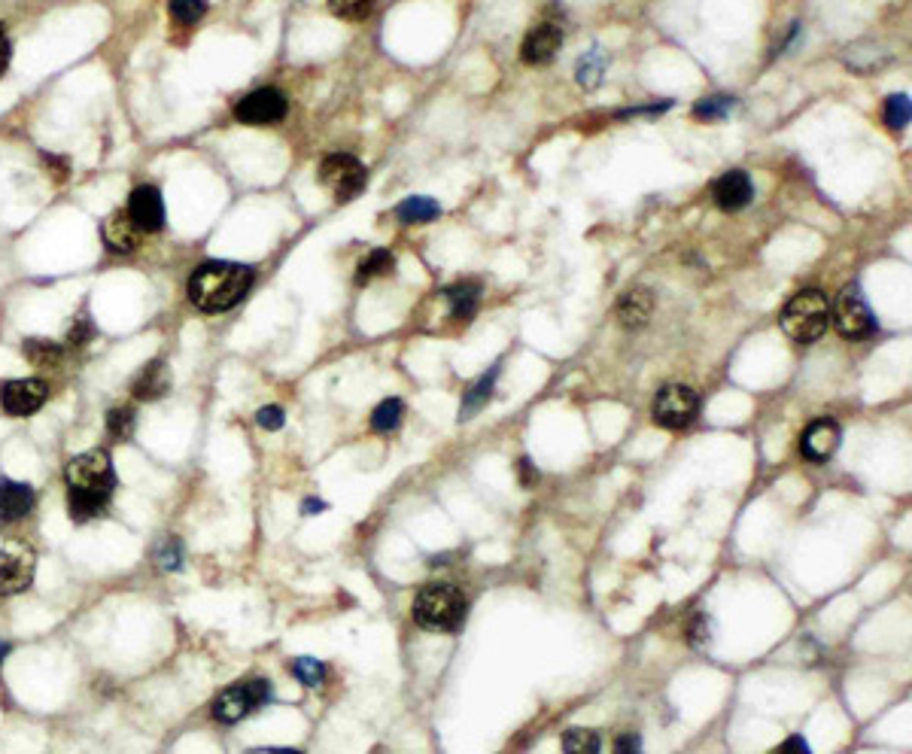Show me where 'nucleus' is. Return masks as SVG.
Segmentation results:
<instances>
[{
  "label": "nucleus",
  "instance_id": "1",
  "mask_svg": "<svg viewBox=\"0 0 912 754\" xmlns=\"http://www.w3.org/2000/svg\"><path fill=\"white\" fill-rule=\"evenodd\" d=\"M67 508L76 523L98 517L116 487L113 463L104 450H86L67 463Z\"/></svg>",
  "mask_w": 912,
  "mask_h": 754
},
{
  "label": "nucleus",
  "instance_id": "2",
  "mask_svg": "<svg viewBox=\"0 0 912 754\" xmlns=\"http://www.w3.org/2000/svg\"><path fill=\"white\" fill-rule=\"evenodd\" d=\"M253 286V268L238 262H204L189 277V301L204 314H219L244 301Z\"/></svg>",
  "mask_w": 912,
  "mask_h": 754
},
{
  "label": "nucleus",
  "instance_id": "3",
  "mask_svg": "<svg viewBox=\"0 0 912 754\" xmlns=\"http://www.w3.org/2000/svg\"><path fill=\"white\" fill-rule=\"evenodd\" d=\"M466 615V596L456 584H426L417 599H414V618L420 627L435 630V633H453L463 624Z\"/></svg>",
  "mask_w": 912,
  "mask_h": 754
},
{
  "label": "nucleus",
  "instance_id": "4",
  "mask_svg": "<svg viewBox=\"0 0 912 754\" xmlns=\"http://www.w3.org/2000/svg\"><path fill=\"white\" fill-rule=\"evenodd\" d=\"M827 323H830V305L821 289L797 292L782 311V332L797 344L818 341L827 332Z\"/></svg>",
  "mask_w": 912,
  "mask_h": 754
},
{
  "label": "nucleus",
  "instance_id": "5",
  "mask_svg": "<svg viewBox=\"0 0 912 754\" xmlns=\"http://www.w3.org/2000/svg\"><path fill=\"white\" fill-rule=\"evenodd\" d=\"M265 700H271V685L265 678H250V682L225 688L213 703V715L222 724H235V721L247 718L253 709H259Z\"/></svg>",
  "mask_w": 912,
  "mask_h": 754
},
{
  "label": "nucleus",
  "instance_id": "6",
  "mask_svg": "<svg viewBox=\"0 0 912 754\" xmlns=\"http://www.w3.org/2000/svg\"><path fill=\"white\" fill-rule=\"evenodd\" d=\"M320 183L338 198V201H353L365 183H368V171L359 159L347 156V153H335L326 156L320 165Z\"/></svg>",
  "mask_w": 912,
  "mask_h": 754
},
{
  "label": "nucleus",
  "instance_id": "7",
  "mask_svg": "<svg viewBox=\"0 0 912 754\" xmlns=\"http://www.w3.org/2000/svg\"><path fill=\"white\" fill-rule=\"evenodd\" d=\"M700 399L691 387L684 384H666L654 399V423L663 429H684L697 420Z\"/></svg>",
  "mask_w": 912,
  "mask_h": 754
},
{
  "label": "nucleus",
  "instance_id": "8",
  "mask_svg": "<svg viewBox=\"0 0 912 754\" xmlns=\"http://www.w3.org/2000/svg\"><path fill=\"white\" fill-rule=\"evenodd\" d=\"M833 323H836V329H840L843 338H852V341H861V338L876 332V320H873L858 286H846L840 292L836 308H833Z\"/></svg>",
  "mask_w": 912,
  "mask_h": 754
},
{
  "label": "nucleus",
  "instance_id": "9",
  "mask_svg": "<svg viewBox=\"0 0 912 754\" xmlns=\"http://www.w3.org/2000/svg\"><path fill=\"white\" fill-rule=\"evenodd\" d=\"M289 113V101L280 89H259L238 101L235 116L244 125H274Z\"/></svg>",
  "mask_w": 912,
  "mask_h": 754
},
{
  "label": "nucleus",
  "instance_id": "10",
  "mask_svg": "<svg viewBox=\"0 0 912 754\" xmlns=\"http://www.w3.org/2000/svg\"><path fill=\"white\" fill-rule=\"evenodd\" d=\"M46 396H49V390H46L43 381H37V377L7 381L4 387H0V405H4V411L10 417H28L34 411H40Z\"/></svg>",
  "mask_w": 912,
  "mask_h": 754
},
{
  "label": "nucleus",
  "instance_id": "11",
  "mask_svg": "<svg viewBox=\"0 0 912 754\" xmlns=\"http://www.w3.org/2000/svg\"><path fill=\"white\" fill-rule=\"evenodd\" d=\"M34 581V554L31 551H4L0 554V596L25 593Z\"/></svg>",
  "mask_w": 912,
  "mask_h": 754
},
{
  "label": "nucleus",
  "instance_id": "12",
  "mask_svg": "<svg viewBox=\"0 0 912 754\" xmlns=\"http://www.w3.org/2000/svg\"><path fill=\"white\" fill-rule=\"evenodd\" d=\"M560 46H563V28L557 22H542L526 34L520 46V58L526 64H548L554 61Z\"/></svg>",
  "mask_w": 912,
  "mask_h": 754
},
{
  "label": "nucleus",
  "instance_id": "13",
  "mask_svg": "<svg viewBox=\"0 0 912 754\" xmlns=\"http://www.w3.org/2000/svg\"><path fill=\"white\" fill-rule=\"evenodd\" d=\"M131 219L137 222L140 232H159L165 225V204L156 186H140L131 192V201L125 207Z\"/></svg>",
  "mask_w": 912,
  "mask_h": 754
},
{
  "label": "nucleus",
  "instance_id": "14",
  "mask_svg": "<svg viewBox=\"0 0 912 754\" xmlns=\"http://www.w3.org/2000/svg\"><path fill=\"white\" fill-rule=\"evenodd\" d=\"M840 438H843V432H840V426H836V420L824 417V420L809 423V429L800 438V450H803L806 460L821 463L833 454L836 447H840Z\"/></svg>",
  "mask_w": 912,
  "mask_h": 754
},
{
  "label": "nucleus",
  "instance_id": "15",
  "mask_svg": "<svg viewBox=\"0 0 912 754\" xmlns=\"http://www.w3.org/2000/svg\"><path fill=\"white\" fill-rule=\"evenodd\" d=\"M712 195H715V204H718L721 210L736 213V210H742V207L751 204L754 186H751V177H748L745 171H730V174H724V177L715 183Z\"/></svg>",
  "mask_w": 912,
  "mask_h": 754
},
{
  "label": "nucleus",
  "instance_id": "16",
  "mask_svg": "<svg viewBox=\"0 0 912 754\" xmlns=\"http://www.w3.org/2000/svg\"><path fill=\"white\" fill-rule=\"evenodd\" d=\"M101 232H104V241H107V247L113 253H131V250H137L140 235H143L128 210H113L104 219V229Z\"/></svg>",
  "mask_w": 912,
  "mask_h": 754
},
{
  "label": "nucleus",
  "instance_id": "17",
  "mask_svg": "<svg viewBox=\"0 0 912 754\" xmlns=\"http://www.w3.org/2000/svg\"><path fill=\"white\" fill-rule=\"evenodd\" d=\"M37 496H34V487L22 484V481H0V520H22L31 514Z\"/></svg>",
  "mask_w": 912,
  "mask_h": 754
},
{
  "label": "nucleus",
  "instance_id": "18",
  "mask_svg": "<svg viewBox=\"0 0 912 754\" xmlns=\"http://www.w3.org/2000/svg\"><path fill=\"white\" fill-rule=\"evenodd\" d=\"M651 314H654V295H651V289L639 286V289H630V292L621 295V301H618V320H621V326L642 329L651 320Z\"/></svg>",
  "mask_w": 912,
  "mask_h": 754
},
{
  "label": "nucleus",
  "instance_id": "19",
  "mask_svg": "<svg viewBox=\"0 0 912 754\" xmlns=\"http://www.w3.org/2000/svg\"><path fill=\"white\" fill-rule=\"evenodd\" d=\"M171 390V377H168V368L162 362H149L140 377L134 381V396L143 399V402H156L162 399L165 393Z\"/></svg>",
  "mask_w": 912,
  "mask_h": 754
},
{
  "label": "nucleus",
  "instance_id": "20",
  "mask_svg": "<svg viewBox=\"0 0 912 754\" xmlns=\"http://www.w3.org/2000/svg\"><path fill=\"white\" fill-rule=\"evenodd\" d=\"M478 301H481V286L478 283H456L447 289V305H450V314L456 320H472L475 311H478Z\"/></svg>",
  "mask_w": 912,
  "mask_h": 754
},
{
  "label": "nucleus",
  "instance_id": "21",
  "mask_svg": "<svg viewBox=\"0 0 912 754\" xmlns=\"http://www.w3.org/2000/svg\"><path fill=\"white\" fill-rule=\"evenodd\" d=\"M496 374H499V368H493L490 374H484L481 381L466 393V399H463V405H460V420H469V417H475V411H481L487 402H490V396H493V384H496Z\"/></svg>",
  "mask_w": 912,
  "mask_h": 754
},
{
  "label": "nucleus",
  "instance_id": "22",
  "mask_svg": "<svg viewBox=\"0 0 912 754\" xmlns=\"http://www.w3.org/2000/svg\"><path fill=\"white\" fill-rule=\"evenodd\" d=\"M438 213H441L438 201L423 198V195H414V198H408V201H402V204L396 207V216H399L402 222H432Z\"/></svg>",
  "mask_w": 912,
  "mask_h": 754
},
{
  "label": "nucleus",
  "instance_id": "23",
  "mask_svg": "<svg viewBox=\"0 0 912 754\" xmlns=\"http://www.w3.org/2000/svg\"><path fill=\"white\" fill-rule=\"evenodd\" d=\"M396 271V256L390 250H371L362 265H359V283L365 280H374V277H384V274H393Z\"/></svg>",
  "mask_w": 912,
  "mask_h": 754
},
{
  "label": "nucleus",
  "instance_id": "24",
  "mask_svg": "<svg viewBox=\"0 0 912 754\" xmlns=\"http://www.w3.org/2000/svg\"><path fill=\"white\" fill-rule=\"evenodd\" d=\"M402 414H405V405L399 399H387L380 402L371 414V429L374 432H393L399 423H402Z\"/></svg>",
  "mask_w": 912,
  "mask_h": 754
},
{
  "label": "nucleus",
  "instance_id": "25",
  "mask_svg": "<svg viewBox=\"0 0 912 754\" xmlns=\"http://www.w3.org/2000/svg\"><path fill=\"white\" fill-rule=\"evenodd\" d=\"M22 350H25V356H28L34 365H55V362L64 356L61 344L46 341V338H28V341L22 344Z\"/></svg>",
  "mask_w": 912,
  "mask_h": 754
},
{
  "label": "nucleus",
  "instance_id": "26",
  "mask_svg": "<svg viewBox=\"0 0 912 754\" xmlns=\"http://www.w3.org/2000/svg\"><path fill=\"white\" fill-rule=\"evenodd\" d=\"M377 0H329V10L338 16V19H347V22H362L374 13Z\"/></svg>",
  "mask_w": 912,
  "mask_h": 754
},
{
  "label": "nucleus",
  "instance_id": "27",
  "mask_svg": "<svg viewBox=\"0 0 912 754\" xmlns=\"http://www.w3.org/2000/svg\"><path fill=\"white\" fill-rule=\"evenodd\" d=\"M602 70H605V55H602L599 49H590V52L578 61V83H581L584 89L599 86Z\"/></svg>",
  "mask_w": 912,
  "mask_h": 754
},
{
  "label": "nucleus",
  "instance_id": "28",
  "mask_svg": "<svg viewBox=\"0 0 912 754\" xmlns=\"http://www.w3.org/2000/svg\"><path fill=\"white\" fill-rule=\"evenodd\" d=\"M292 672H295L298 682H301V685H308V688L323 685V678H326V666H323L317 657H298V660L292 663Z\"/></svg>",
  "mask_w": 912,
  "mask_h": 754
},
{
  "label": "nucleus",
  "instance_id": "29",
  "mask_svg": "<svg viewBox=\"0 0 912 754\" xmlns=\"http://www.w3.org/2000/svg\"><path fill=\"white\" fill-rule=\"evenodd\" d=\"M733 107H736V101H733V98H727V95H715V98L700 101V104L694 107V116H697V119H706V122H715V119H724V116H727Z\"/></svg>",
  "mask_w": 912,
  "mask_h": 754
},
{
  "label": "nucleus",
  "instance_id": "30",
  "mask_svg": "<svg viewBox=\"0 0 912 754\" xmlns=\"http://www.w3.org/2000/svg\"><path fill=\"white\" fill-rule=\"evenodd\" d=\"M563 748L572 751V754H593L599 751V736L593 730H581V727H572L566 736H563Z\"/></svg>",
  "mask_w": 912,
  "mask_h": 754
},
{
  "label": "nucleus",
  "instance_id": "31",
  "mask_svg": "<svg viewBox=\"0 0 912 754\" xmlns=\"http://www.w3.org/2000/svg\"><path fill=\"white\" fill-rule=\"evenodd\" d=\"M207 13V0H171V16L180 25H195Z\"/></svg>",
  "mask_w": 912,
  "mask_h": 754
},
{
  "label": "nucleus",
  "instance_id": "32",
  "mask_svg": "<svg viewBox=\"0 0 912 754\" xmlns=\"http://www.w3.org/2000/svg\"><path fill=\"white\" fill-rule=\"evenodd\" d=\"M909 116H912V104H909V95H891L885 101V122L891 128H906L909 125Z\"/></svg>",
  "mask_w": 912,
  "mask_h": 754
},
{
  "label": "nucleus",
  "instance_id": "33",
  "mask_svg": "<svg viewBox=\"0 0 912 754\" xmlns=\"http://www.w3.org/2000/svg\"><path fill=\"white\" fill-rule=\"evenodd\" d=\"M107 432L119 441H128L134 435V411L131 408H113L107 414Z\"/></svg>",
  "mask_w": 912,
  "mask_h": 754
},
{
  "label": "nucleus",
  "instance_id": "34",
  "mask_svg": "<svg viewBox=\"0 0 912 754\" xmlns=\"http://www.w3.org/2000/svg\"><path fill=\"white\" fill-rule=\"evenodd\" d=\"M156 560L162 569H180L183 566V545L177 539H165L162 548L156 551Z\"/></svg>",
  "mask_w": 912,
  "mask_h": 754
},
{
  "label": "nucleus",
  "instance_id": "35",
  "mask_svg": "<svg viewBox=\"0 0 912 754\" xmlns=\"http://www.w3.org/2000/svg\"><path fill=\"white\" fill-rule=\"evenodd\" d=\"M256 420H259V426H262V429H280L286 417H283V408L268 405V408H262V411L256 414Z\"/></svg>",
  "mask_w": 912,
  "mask_h": 754
},
{
  "label": "nucleus",
  "instance_id": "36",
  "mask_svg": "<svg viewBox=\"0 0 912 754\" xmlns=\"http://www.w3.org/2000/svg\"><path fill=\"white\" fill-rule=\"evenodd\" d=\"M709 630H712V621L706 618V615H697L694 618V624H691V642L694 645H703V642H709Z\"/></svg>",
  "mask_w": 912,
  "mask_h": 754
},
{
  "label": "nucleus",
  "instance_id": "37",
  "mask_svg": "<svg viewBox=\"0 0 912 754\" xmlns=\"http://www.w3.org/2000/svg\"><path fill=\"white\" fill-rule=\"evenodd\" d=\"M67 338H70V344H76V347L86 344V341L92 338V323H89V320H80V326H73Z\"/></svg>",
  "mask_w": 912,
  "mask_h": 754
},
{
  "label": "nucleus",
  "instance_id": "38",
  "mask_svg": "<svg viewBox=\"0 0 912 754\" xmlns=\"http://www.w3.org/2000/svg\"><path fill=\"white\" fill-rule=\"evenodd\" d=\"M10 55H13V43H10V37H7V31L0 28V73L7 70V64H10Z\"/></svg>",
  "mask_w": 912,
  "mask_h": 754
},
{
  "label": "nucleus",
  "instance_id": "39",
  "mask_svg": "<svg viewBox=\"0 0 912 754\" xmlns=\"http://www.w3.org/2000/svg\"><path fill=\"white\" fill-rule=\"evenodd\" d=\"M520 481H523V487H532V484L539 481V472H532L529 460H520Z\"/></svg>",
  "mask_w": 912,
  "mask_h": 754
},
{
  "label": "nucleus",
  "instance_id": "40",
  "mask_svg": "<svg viewBox=\"0 0 912 754\" xmlns=\"http://www.w3.org/2000/svg\"><path fill=\"white\" fill-rule=\"evenodd\" d=\"M615 748H618V751H639L642 742H639V736H621V739L615 742Z\"/></svg>",
  "mask_w": 912,
  "mask_h": 754
},
{
  "label": "nucleus",
  "instance_id": "41",
  "mask_svg": "<svg viewBox=\"0 0 912 754\" xmlns=\"http://www.w3.org/2000/svg\"><path fill=\"white\" fill-rule=\"evenodd\" d=\"M301 511H304V514H323V511H326V502H320V499H308V502L301 505Z\"/></svg>",
  "mask_w": 912,
  "mask_h": 754
},
{
  "label": "nucleus",
  "instance_id": "42",
  "mask_svg": "<svg viewBox=\"0 0 912 754\" xmlns=\"http://www.w3.org/2000/svg\"><path fill=\"white\" fill-rule=\"evenodd\" d=\"M785 748H797V751H809V745H806V739H800V736H791L788 742H785Z\"/></svg>",
  "mask_w": 912,
  "mask_h": 754
},
{
  "label": "nucleus",
  "instance_id": "43",
  "mask_svg": "<svg viewBox=\"0 0 912 754\" xmlns=\"http://www.w3.org/2000/svg\"><path fill=\"white\" fill-rule=\"evenodd\" d=\"M7 654H10V642L0 639V666H4V657H7Z\"/></svg>",
  "mask_w": 912,
  "mask_h": 754
}]
</instances>
